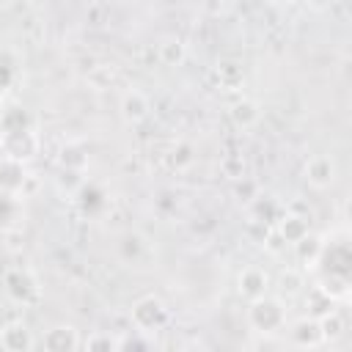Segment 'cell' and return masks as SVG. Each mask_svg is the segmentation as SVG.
Segmentation results:
<instances>
[{
  "instance_id": "obj_1",
  "label": "cell",
  "mask_w": 352,
  "mask_h": 352,
  "mask_svg": "<svg viewBox=\"0 0 352 352\" xmlns=\"http://www.w3.org/2000/svg\"><path fill=\"white\" fill-rule=\"evenodd\" d=\"M248 324L256 333H264V336H272V333L283 330L286 327V308H283V302L275 300V297H267V294L250 300Z\"/></svg>"
},
{
  "instance_id": "obj_2",
  "label": "cell",
  "mask_w": 352,
  "mask_h": 352,
  "mask_svg": "<svg viewBox=\"0 0 352 352\" xmlns=\"http://www.w3.org/2000/svg\"><path fill=\"white\" fill-rule=\"evenodd\" d=\"M132 324L135 330H143V333H154L160 327L168 324V308L160 297H140L135 305H132Z\"/></svg>"
},
{
  "instance_id": "obj_3",
  "label": "cell",
  "mask_w": 352,
  "mask_h": 352,
  "mask_svg": "<svg viewBox=\"0 0 352 352\" xmlns=\"http://www.w3.org/2000/svg\"><path fill=\"white\" fill-rule=\"evenodd\" d=\"M0 146L6 151V157H14V160H30L38 154V135L30 129H16V132H3L0 135Z\"/></svg>"
},
{
  "instance_id": "obj_4",
  "label": "cell",
  "mask_w": 352,
  "mask_h": 352,
  "mask_svg": "<svg viewBox=\"0 0 352 352\" xmlns=\"http://www.w3.org/2000/svg\"><path fill=\"white\" fill-rule=\"evenodd\" d=\"M30 173L25 168L22 160H14V157H0V192L3 195H16L25 192V184H28Z\"/></svg>"
},
{
  "instance_id": "obj_5",
  "label": "cell",
  "mask_w": 352,
  "mask_h": 352,
  "mask_svg": "<svg viewBox=\"0 0 352 352\" xmlns=\"http://www.w3.org/2000/svg\"><path fill=\"white\" fill-rule=\"evenodd\" d=\"M6 292H8V297L14 302L28 305V302H33L38 297V280L28 270H11L6 275Z\"/></svg>"
},
{
  "instance_id": "obj_6",
  "label": "cell",
  "mask_w": 352,
  "mask_h": 352,
  "mask_svg": "<svg viewBox=\"0 0 352 352\" xmlns=\"http://www.w3.org/2000/svg\"><path fill=\"white\" fill-rule=\"evenodd\" d=\"M336 160L327 157V154H314L308 162H305V179L308 184L314 187H330L336 182Z\"/></svg>"
},
{
  "instance_id": "obj_7",
  "label": "cell",
  "mask_w": 352,
  "mask_h": 352,
  "mask_svg": "<svg viewBox=\"0 0 352 352\" xmlns=\"http://www.w3.org/2000/svg\"><path fill=\"white\" fill-rule=\"evenodd\" d=\"M41 346L44 349H52V352H66V349L82 346V341H80V336H77V330L72 324H58V327H52V330L44 333Z\"/></svg>"
},
{
  "instance_id": "obj_8",
  "label": "cell",
  "mask_w": 352,
  "mask_h": 352,
  "mask_svg": "<svg viewBox=\"0 0 352 352\" xmlns=\"http://www.w3.org/2000/svg\"><path fill=\"white\" fill-rule=\"evenodd\" d=\"M267 286H270V275L261 267H245L242 270V275H239V294L245 300H256V297L267 294Z\"/></svg>"
},
{
  "instance_id": "obj_9",
  "label": "cell",
  "mask_w": 352,
  "mask_h": 352,
  "mask_svg": "<svg viewBox=\"0 0 352 352\" xmlns=\"http://www.w3.org/2000/svg\"><path fill=\"white\" fill-rule=\"evenodd\" d=\"M289 336H292V341L297 346H311L314 349V346H322L324 344L319 319H300V322H294L292 330H289Z\"/></svg>"
},
{
  "instance_id": "obj_10",
  "label": "cell",
  "mask_w": 352,
  "mask_h": 352,
  "mask_svg": "<svg viewBox=\"0 0 352 352\" xmlns=\"http://www.w3.org/2000/svg\"><path fill=\"white\" fill-rule=\"evenodd\" d=\"M0 344H3L6 349H11V352H22V349H33V346H36V338L30 336V330H28L25 324L14 322V324H8V327L0 333Z\"/></svg>"
},
{
  "instance_id": "obj_11",
  "label": "cell",
  "mask_w": 352,
  "mask_h": 352,
  "mask_svg": "<svg viewBox=\"0 0 352 352\" xmlns=\"http://www.w3.org/2000/svg\"><path fill=\"white\" fill-rule=\"evenodd\" d=\"M148 110H151V104H148V96L143 91L132 88L121 96V113H124L126 121H143L148 116Z\"/></svg>"
},
{
  "instance_id": "obj_12",
  "label": "cell",
  "mask_w": 352,
  "mask_h": 352,
  "mask_svg": "<svg viewBox=\"0 0 352 352\" xmlns=\"http://www.w3.org/2000/svg\"><path fill=\"white\" fill-rule=\"evenodd\" d=\"M278 234H280V239L283 242H297L300 236H305L308 234V217H302V214H294V212H286V214H280L278 217V228H275Z\"/></svg>"
},
{
  "instance_id": "obj_13",
  "label": "cell",
  "mask_w": 352,
  "mask_h": 352,
  "mask_svg": "<svg viewBox=\"0 0 352 352\" xmlns=\"http://www.w3.org/2000/svg\"><path fill=\"white\" fill-rule=\"evenodd\" d=\"M30 126H33V118L22 104H8L0 113V135L3 132H16V129H30Z\"/></svg>"
},
{
  "instance_id": "obj_14",
  "label": "cell",
  "mask_w": 352,
  "mask_h": 352,
  "mask_svg": "<svg viewBox=\"0 0 352 352\" xmlns=\"http://www.w3.org/2000/svg\"><path fill=\"white\" fill-rule=\"evenodd\" d=\"M58 162L63 170H74V173H82L88 168V151L80 146V143H66L58 154Z\"/></svg>"
},
{
  "instance_id": "obj_15",
  "label": "cell",
  "mask_w": 352,
  "mask_h": 352,
  "mask_svg": "<svg viewBox=\"0 0 352 352\" xmlns=\"http://www.w3.org/2000/svg\"><path fill=\"white\" fill-rule=\"evenodd\" d=\"M319 327H322V338L324 341H336L338 336L346 333V316H344V311H338V308L324 311L319 316Z\"/></svg>"
},
{
  "instance_id": "obj_16",
  "label": "cell",
  "mask_w": 352,
  "mask_h": 352,
  "mask_svg": "<svg viewBox=\"0 0 352 352\" xmlns=\"http://www.w3.org/2000/svg\"><path fill=\"white\" fill-rule=\"evenodd\" d=\"M322 239L319 236H314V234H305V236H300L297 242H292V248H294V253H297V258L302 261V264H316V258H319V253H322Z\"/></svg>"
},
{
  "instance_id": "obj_17",
  "label": "cell",
  "mask_w": 352,
  "mask_h": 352,
  "mask_svg": "<svg viewBox=\"0 0 352 352\" xmlns=\"http://www.w3.org/2000/svg\"><path fill=\"white\" fill-rule=\"evenodd\" d=\"M184 55H187V47L182 44V38H176V36L162 38V44H160V60L165 66H179L184 60Z\"/></svg>"
},
{
  "instance_id": "obj_18",
  "label": "cell",
  "mask_w": 352,
  "mask_h": 352,
  "mask_svg": "<svg viewBox=\"0 0 352 352\" xmlns=\"http://www.w3.org/2000/svg\"><path fill=\"white\" fill-rule=\"evenodd\" d=\"M231 121H234L236 126H242V129L253 126V124L258 121V104H256V102H250V99L236 102V104L231 107Z\"/></svg>"
},
{
  "instance_id": "obj_19",
  "label": "cell",
  "mask_w": 352,
  "mask_h": 352,
  "mask_svg": "<svg viewBox=\"0 0 352 352\" xmlns=\"http://www.w3.org/2000/svg\"><path fill=\"white\" fill-rule=\"evenodd\" d=\"M118 250H121V256H124L126 261H138V256L146 250V242H143V236H138V234H124Z\"/></svg>"
},
{
  "instance_id": "obj_20",
  "label": "cell",
  "mask_w": 352,
  "mask_h": 352,
  "mask_svg": "<svg viewBox=\"0 0 352 352\" xmlns=\"http://www.w3.org/2000/svg\"><path fill=\"white\" fill-rule=\"evenodd\" d=\"M16 214H19V201H16V195H3V192H0V223L8 226V223L16 220Z\"/></svg>"
},
{
  "instance_id": "obj_21",
  "label": "cell",
  "mask_w": 352,
  "mask_h": 352,
  "mask_svg": "<svg viewBox=\"0 0 352 352\" xmlns=\"http://www.w3.org/2000/svg\"><path fill=\"white\" fill-rule=\"evenodd\" d=\"M170 162H173L176 170H184V168L192 162V148H190L187 143H179V146L170 151Z\"/></svg>"
},
{
  "instance_id": "obj_22",
  "label": "cell",
  "mask_w": 352,
  "mask_h": 352,
  "mask_svg": "<svg viewBox=\"0 0 352 352\" xmlns=\"http://www.w3.org/2000/svg\"><path fill=\"white\" fill-rule=\"evenodd\" d=\"M280 289L289 292V294H297V292L302 289V272H297V270H286V272L280 275Z\"/></svg>"
},
{
  "instance_id": "obj_23",
  "label": "cell",
  "mask_w": 352,
  "mask_h": 352,
  "mask_svg": "<svg viewBox=\"0 0 352 352\" xmlns=\"http://www.w3.org/2000/svg\"><path fill=\"white\" fill-rule=\"evenodd\" d=\"M82 346L85 349H116V338H110V336H88L82 341Z\"/></svg>"
},
{
  "instance_id": "obj_24",
  "label": "cell",
  "mask_w": 352,
  "mask_h": 352,
  "mask_svg": "<svg viewBox=\"0 0 352 352\" xmlns=\"http://www.w3.org/2000/svg\"><path fill=\"white\" fill-rule=\"evenodd\" d=\"M14 74L16 72H14V63L8 60V55H0V91L14 82Z\"/></svg>"
},
{
  "instance_id": "obj_25",
  "label": "cell",
  "mask_w": 352,
  "mask_h": 352,
  "mask_svg": "<svg viewBox=\"0 0 352 352\" xmlns=\"http://www.w3.org/2000/svg\"><path fill=\"white\" fill-rule=\"evenodd\" d=\"M234 190H236V195H242L245 201H253L256 195H258V187H256V182H250V179H239L236 184H234Z\"/></svg>"
},
{
  "instance_id": "obj_26",
  "label": "cell",
  "mask_w": 352,
  "mask_h": 352,
  "mask_svg": "<svg viewBox=\"0 0 352 352\" xmlns=\"http://www.w3.org/2000/svg\"><path fill=\"white\" fill-rule=\"evenodd\" d=\"M270 3H289V0H270Z\"/></svg>"
}]
</instances>
